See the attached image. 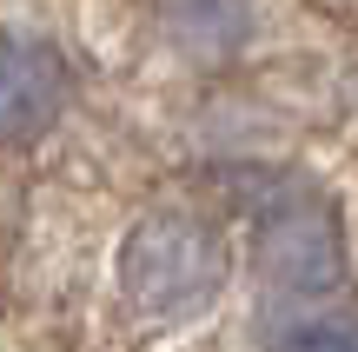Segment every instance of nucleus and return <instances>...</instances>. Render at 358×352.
I'll return each mask as SVG.
<instances>
[{
    "label": "nucleus",
    "mask_w": 358,
    "mask_h": 352,
    "mask_svg": "<svg viewBox=\"0 0 358 352\" xmlns=\"http://www.w3.org/2000/svg\"><path fill=\"white\" fill-rule=\"evenodd\" d=\"M120 279L127 300L153 319H186L219 300L226 286V239L192 213H153L133 226L127 253H120Z\"/></svg>",
    "instance_id": "nucleus-1"
},
{
    "label": "nucleus",
    "mask_w": 358,
    "mask_h": 352,
    "mask_svg": "<svg viewBox=\"0 0 358 352\" xmlns=\"http://www.w3.org/2000/svg\"><path fill=\"white\" fill-rule=\"evenodd\" d=\"M259 266L285 293H332L345 279V239L325 199L292 193L259 220Z\"/></svg>",
    "instance_id": "nucleus-2"
},
{
    "label": "nucleus",
    "mask_w": 358,
    "mask_h": 352,
    "mask_svg": "<svg viewBox=\"0 0 358 352\" xmlns=\"http://www.w3.org/2000/svg\"><path fill=\"white\" fill-rule=\"evenodd\" d=\"M66 100V66L47 40L0 34V146H20L53 127Z\"/></svg>",
    "instance_id": "nucleus-3"
},
{
    "label": "nucleus",
    "mask_w": 358,
    "mask_h": 352,
    "mask_svg": "<svg viewBox=\"0 0 358 352\" xmlns=\"http://www.w3.org/2000/svg\"><path fill=\"white\" fill-rule=\"evenodd\" d=\"M272 352H358V319L338 313H312V319H285Z\"/></svg>",
    "instance_id": "nucleus-4"
},
{
    "label": "nucleus",
    "mask_w": 358,
    "mask_h": 352,
    "mask_svg": "<svg viewBox=\"0 0 358 352\" xmlns=\"http://www.w3.org/2000/svg\"><path fill=\"white\" fill-rule=\"evenodd\" d=\"M186 20H199L186 34L192 47H226V40H239L245 7H239V0H173V27H186Z\"/></svg>",
    "instance_id": "nucleus-5"
}]
</instances>
